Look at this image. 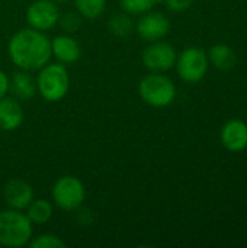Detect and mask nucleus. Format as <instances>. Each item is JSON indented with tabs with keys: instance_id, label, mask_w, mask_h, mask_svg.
<instances>
[{
	"instance_id": "f257e3e1",
	"label": "nucleus",
	"mask_w": 247,
	"mask_h": 248,
	"mask_svg": "<svg viewBox=\"0 0 247 248\" xmlns=\"http://www.w3.org/2000/svg\"><path fill=\"white\" fill-rule=\"evenodd\" d=\"M7 54L19 70L33 73L49 62L52 57L51 39L45 32L23 28L15 32L9 39Z\"/></svg>"
},
{
	"instance_id": "f03ea898",
	"label": "nucleus",
	"mask_w": 247,
	"mask_h": 248,
	"mask_svg": "<svg viewBox=\"0 0 247 248\" xmlns=\"http://www.w3.org/2000/svg\"><path fill=\"white\" fill-rule=\"evenodd\" d=\"M33 237V225L23 211H0V246L20 248L29 244Z\"/></svg>"
},
{
	"instance_id": "7ed1b4c3",
	"label": "nucleus",
	"mask_w": 247,
	"mask_h": 248,
	"mask_svg": "<svg viewBox=\"0 0 247 248\" xmlns=\"http://www.w3.org/2000/svg\"><path fill=\"white\" fill-rule=\"evenodd\" d=\"M36 89L41 97L47 102L55 103L63 100L70 90V74L64 64L48 62L38 70Z\"/></svg>"
},
{
	"instance_id": "20e7f679",
	"label": "nucleus",
	"mask_w": 247,
	"mask_h": 248,
	"mask_svg": "<svg viewBox=\"0 0 247 248\" xmlns=\"http://www.w3.org/2000/svg\"><path fill=\"white\" fill-rule=\"evenodd\" d=\"M138 94L151 108H166L173 103L176 97V87L173 81L162 74L151 73L141 78L138 84Z\"/></svg>"
},
{
	"instance_id": "39448f33",
	"label": "nucleus",
	"mask_w": 247,
	"mask_h": 248,
	"mask_svg": "<svg viewBox=\"0 0 247 248\" xmlns=\"http://www.w3.org/2000/svg\"><path fill=\"white\" fill-rule=\"evenodd\" d=\"M51 196L57 208L66 212H74L83 206L86 199V187L79 177L67 174L55 180Z\"/></svg>"
},
{
	"instance_id": "423d86ee",
	"label": "nucleus",
	"mask_w": 247,
	"mask_h": 248,
	"mask_svg": "<svg viewBox=\"0 0 247 248\" xmlns=\"http://www.w3.org/2000/svg\"><path fill=\"white\" fill-rule=\"evenodd\" d=\"M176 70L179 77L186 83L201 81L208 71V55L199 46L185 48L176 58Z\"/></svg>"
},
{
	"instance_id": "0eeeda50",
	"label": "nucleus",
	"mask_w": 247,
	"mask_h": 248,
	"mask_svg": "<svg viewBox=\"0 0 247 248\" xmlns=\"http://www.w3.org/2000/svg\"><path fill=\"white\" fill-rule=\"evenodd\" d=\"M60 7L52 0H35L26 9V22L29 28L48 32L58 25Z\"/></svg>"
},
{
	"instance_id": "6e6552de",
	"label": "nucleus",
	"mask_w": 247,
	"mask_h": 248,
	"mask_svg": "<svg viewBox=\"0 0 247 248\" xmlns=\"http://www.w3.org/2000/svg\"><path fill=\"white\" fill-rule=\"evenodd\" d=\"M176 49L165 41H154L143 51L141 60L147 70L151 73H165L169 71L176 64Z\"/></svg>"
},
{
	"instance_id": "1a4fd4ad",
	"label": "nucleus",
	"mask_w": 247,
	"mask_h": 248,
	"mask_svg": "<svg viewBox=\"0 0 247 248\" xmlns=\"http://www.w3.org/2000/svg\"><path fill=\"white\" fill-rule=\"evenodd\" d=\"M135 32L146 42L160 41L170 32V20L165 13L150 10L137 20Z\"/></svg>"
},
{
	"instance_id": "9d476101",
	"label": "nucleus",
	"mask_w": 247,
	"mask_h": 248,
	"mask_svg": "<svg viewBox=\"0 0 247 248\" xmlns=\"http://www.w3.org/2000/svg\"><path fill=\"white\" fill-rule=\"evenodd\" d=\"M33 199V189L23 179H10L3 187V201L10 209L25 211Z\"/></svg>"
},
{
	"instance_id": "9b49d317",
	"label": "nucleus",
	"mask_w": 247,
	"mask_h": 248,
	"mask_svg": "<svg viewBox=\"0 0 247 248\" xmlns=\"http://www.w3.org/2000/svg\"><path fill=\"white\" fill-rule=\"evenodd\" d=\"M51 54L55 57L58 62L70 65L80 58L82 46L70 33L57 35L55 38L51 39Z\"/></svg>"
},
{
	"instance_id": "f8f14e48",
	"label": "nucleus",
	"mask_w": 247,
	"mask_h": 248,
	"mask_svg": "<svg viewBox=\"0 0 247 248\" xmlns=\"http://www.w3.org/2000/svg\"><path fill=\"white\" fill-rule=\"evenodd\" d=\"M25 119V112L17 100L13 96H6L0 100V129L10 132L17 129Z\"/></svg>"
},
{
	"instance_id": "ddd939ff",
	"label": "nucleus",
	"mask_w": 247,
	"mask_h": 248,
	"mask_svg": "<svg viewBox=\"0 0 247 248\" xmlns=\"http://www.w3.org/2000/svg\"><path fill=\"white\" fill-rule=\"evenodd\" d=\"M221 142L223 145L233 151L239 153L247 148V124L240 119L229 121L221 129Z\"/></svg>"
},
{
	"instance_id": "4468645a",
	"label": "nucleus",
	"mask_w": 247,
	"mask_h": 248,
	"mask_svg": "<svg viewBox=\"0 0 247 248\" xmlns=\"http://www.w3.org/2000/svg\"><path fill=\"white\" fill-rule=\"evenodd\" d=\"M9 93L17 100H31L38 93L36 89V78L32 76L31 71L19 70L9 77Z\"/></svg>"
},
{
	"instance_id": "2eb2a0df",
	"label": "nucleus",
	"mask_w": 247,
	"mask_h": 248,
	"mask_svg": "<svg viewBox=\"0 0 247 248\" xmlns=\"http://www.w3.org/2000/svg\"><path fill=\"white\" fill-rule=\"evenodd\" d=\"M25 211L32 225H45L51 221L54 214V208L47 199H33Z\"/></svg>"
},
{
	"instance_id": "dca6fc26",
	"label": "nucleus",
	"mask_w": 247,
	"mask_h": 248,
	"mask_svg": "<svg viewBox=\"0 0 247 248\" xmlns=\"http://www.w3.org/2000/svg\"><path fill=\"white\" fill-rule=\"evenodd\" d=\"M208 61L218 70H230L236 64V54L229 45L217 44L210 48Z\"/></svg>"
},
{
	"instance_id": "f3484780",
	"label": "nucleus",
	"mask_w": 247,
	"mask_h": 248,
	"mask_svg": "<svg viewBox=\"0 0 247 248\" xmlns=\"http://www.w3.org/2000/svg\"><path fill=\"white\" fill-rule=\"evenodd\" d=\"M108 29L114 36L125 39L135 31V23L130 17V15L124 12V13H119V15H114L109 19Z\"/></svg>"
},
{
	"instance_id": "a211bd4d",
	"label": "nucleus",
	"mask_w": 247,
	"mask_h": 248,
	"mask_svg": "<svg viewBox=\"0 0 247 248\" xmlns=\"http://www.w3.org/2000/svg\"><path fill=\"white\" fill-rule=\"evenodd\" d=\"M73 1L77 13L87 20L99 19L106 9V0H73Z\"/></svg>"
},
{
	"instance_id": "6ab92c4d",
	"label": "nucleus",
	"mask_w": 247,
	"mask_h": 248,
	"mask_svg": "<svg viewBox=\"0 0 247 248\" xmlns=\"http://www.w3.org/2000/svg\"><path fill=\"white\" fill-rule=\"evenodd\" d=\"M163 0H119L121 9L128 15H143L153 10Z\"/></svg>"
},
{
	"instance_id": "aec40b11",
	"label": "nucleus",
	"mask_w": 247,
	"mask_h": 248,
	"mask_svg": "<svg viewBox=\"0 0 247 248\" xmlns=\"http://www.w3.org/2000/svg\"><path fill=\"white\" fill-rule=\"evenodd\" d=\"M28 246L32 248H66V243L55 234H41L32 237Z\"/></svg>"
},
{
	"instance_id": "412c9836",
	"label": "nucleus",
	"mask_w": 247,
	"mask_h": 248,
	"mask_svg": "<svg viewBox=\"0 0 247 248\" xmlns=\"http://www.w3.org/2000/svg\"><path fill=\"white\" fill-rule=\"evenodd\" d=\"M82 16L77 12H67L64 15H60L58 25L66 33H74L82 26Z\"/></svg>"
},
{
	"instance_id": "4be33fe9",
	"label": "nucleus",
	"mask_w": 247,
	"mask_h": 248,
	"mask_svg": "<svg viewBox=\"0 0 247 248\" xmlns=\"http://www.w3.org/2000/svg\"><path fill=\"white\" fill-rule=\"evenodd\" d=\"M167 6V9H170L172 12H185L188 10L194 0H163Z\"/></svg>"
},
{
	"instance_id": "5701e85b",
	"label": "nucleus",
	"mask_w": 247,
	"mask_h": 248,
	"mask_svg": "<svg viewBox=\"0 0 247 248\" xmlns=\"http://www.w3.org/2000/svg\"><path fill=\"white\" fill-rule=\"evenodd\" d=\"M7 93H9V76L3 70H0V100L6 97Z\"/></svg>"
},
{
	"instance_id": "b1692460",
	"label": "nucleus",
	"mask_w": 247,
	"mask_h": 248,
	"mask_svg": "<svg viewBox=\"0 0 247 248\" xmlns=\"http://www.w3.org/2000/svg\"><path fill=\"white\" fill-rule=\"evenodd\" d=\"M52 1H55L57 4H60V3H66V1H68V0H52Z\"/></svg>"
}]
</instances>
